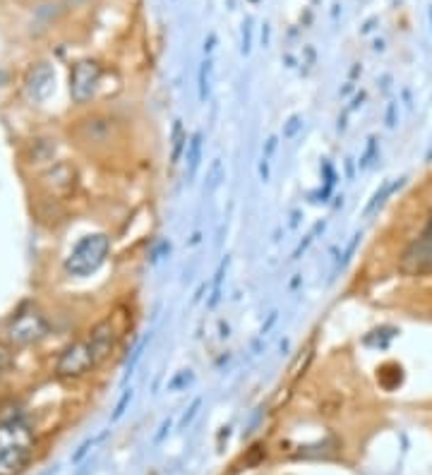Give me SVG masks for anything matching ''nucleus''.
<instances>
[{"label":"nucleus","mask_w":432,"mask_h":475,"mask_svg":"<svg viewBox=\"0 0 432 475\" xmlns=\"http://www.w3.org/2000/svg\"><path fill=\"white\" fill-rule=\"evenodd\" d=\"M106 437H108V429H104L101 434H97V437L87 439V442H82V444H79V447H77V452H75L72 456H70V461H72V463H79L84 456H87L89 452H92L94 447H97L99 442H104V439H106Z\"/></svg>","instance_id":"nucleus-16"},{"label":"nucleus","mask_w":432,"mask_h":475,"mask_svg":"<svg viewBox=\"0 0 432 475\" xmlns=\"http://www.w3.org/2000/svg\"><path fill=\"white\" fill-rule=\"evenodd\" d=\"M346 173H348V178H353V173H355V164H353V159H346Z\"/></svg>","instance_id":"nucleus-35"},{"label":"nucleus","mask_w":432,"mask_h":475,"mask_svg":"<svg viewBox=\"0 0 432 475\" xmlns=\"http://www.w3.org/2000/svg\"><path fill=\"white\" fill-rule=\"evenodd\" d=\"M34 452V432L24 418L0 420V475H17Z\"/></svg>","instance_id":"nucleus-1"},{"label":"nucleus","mask_w":432,"mask_h":475,"mask_svg":"<svg viewBox=\"0 0 432 475\" xmlns=\"http://www.w3.org/2000/svg\"><path fill=\"white\" fill-rule=\"evenodd\" d=\"M212 72H214V60L207 58L202 65H199V72H197L199 104H207V99H209V92H212Z\"/></svg>","instance_id":"nucleus-12"},{"label":"nucleus","mask_w":432,"mask_h":475,"mask_svg":"<svg viewBox=\"0 0 432 475\" xmlns=\"http://www.w3.org/2000/svg\"><path fill=\"white\" fill-rule=\"evenodd\" d=\"M202 144H204V135L199 133V130L190 135L188 149H185V154H188V175H190V178H195V175H197L199 161H202Z\"/></svg>","instance_id":"nucleus-9"},{"label":"nucleus","mask_w":432,"mask_h":475,"mask_svg":"<svg viewBox=\"0 0 432 475\" xmlns=\"http://www.w3.org/2000/svg\"><path fill=\"white\" fill-rule=\"evenodd\" d=\"M46 475H55V468H53V471H48Z\"/></svg>","instance_id":"nucleus-38"},{"label":"nucleus","mask_w":432,"mask_h":475,"mask_svg":"<svg viewBox=\"0 0 432 475\" xmlns=\"http://www.w3.org/2000/svg\"><path fill=\"white\" fill-rule=\"evenodd\" d=\"M92 367H97L92 346H89L87 338H79V341L70 343V346L63 351V356L58 358L55 375L63 377V380H70V377H82L84 372H89Z\"/></svg>","instance_id":"nucleus-4"},{"label":"nucleus","mask_w":432,"mask_h":475,"mask_svg":"<svg viewBox=\"0 0 432 475\" xmlns=\"http://www.w3.org/2000/svg\"><path fill=\"white\" fill-rule=\"evenodd\" d=\"M406 262H411V269L413 271H432V219L428 229H425V233L420 235V240L406 255Z\"/></svg>","instance_id":"nucleus-8"},{"label":"nucleus","mask_w":432,"mask_h":475,"mask_svg":"<svg viewBox=\"0 0 432 475\" xmlns=\"http://www.w3.org/2000/svg\"><path fill=\"white\" fill-rule=\"evenodd\" d=\"M276 320H279V312H269V317H267V324H262V329H259V333H262V336H264V333H269V329H271V327H274L276 324Z\"/></svg>","instance_id":"nucleus-31"},{"label":"nucleus","mask_w":432,"mask_h":475,"mask_svg":"<svg viewBox=\"0 0 432 475\" xmlns=\"http://www.w3.org/2000/svg\"><path fill=\"white\" fill-rule=\"evenodd\" d=\"M396 108H399V104H396V101H389V106H386V115H384L386 128H394L396 125Z\"/></svg>","instance_id":"nucleus-27"},{"label":"nucleus","mask_w":432,"mask_h":475,"mask_svg":"<svg viewBox=\"0 0 432 475\" xmlns=\"http://www.w3.org/2000/svg\"><path fill=\"white\" fill-rule=\"evenodd\" d=\"M216 41H219V37H216V32H209V37L204 39V55H212L214 48H216Z\"/></svg>","instance_id":"nucleus-28"},{"label":"nucleus","mask_w":432,"mask_h":475,"mask_svg":"<svg viewBox=\"0 0 432 475\" xmlns=\"http://www.w3.org/2000/svg\"><path fill=\"white\" fill-rule=\"evenodd\" d=\"M202 403H204V401H202V396H197L193 403H190V408H188V411H185L183 420H180V429H188L190 423H193L195 418H197V413H199V408H202Z\"/></svg>","instance_id":"nucleus-23"},{"label":"nucleus","mask_w":432,"mask_h":475,"mask_svg":"<svg viewBox=\"0 0 432 475\" xmlns=\"http://www.w3.org/2000/svg\"><path fill=\"white\" fill-rule=\"evenodd\" d=\"M204 291H207V284H202L197 288V293H195V298H193V302H199V298L204 295Z\"/></svg>","instance_id":"nucleus-36"},{"label":"nucleus","mask_w":432,"mask_h":475,"mask_svg":"<svg viewBox=\"0 0 432 475\" xmlns=\"http://www.w3.org/2000/svg\"><path fill=\"white\" fill-rule=\"evenodd\" d=\"M48 333V322L37 307H24L14 315L8 336L14 346H32Z\"/></svg>","instance_id":"nucleus-3"},{"label":"nucleus","mask_w":432,"mask_h":475,"mask_svg":"<svg viewBox=\"0 0 432 475\" xmlns=\"http://www.w3.org/2000/svg\"><path fill=\"white\" fill-rule=\"evenodd\" d=\"M149 341H152V333H147V336H144L142 341H139L137 346H135V351H132V358H130V360H128V365H125V380H123V382H128L130 377H132L135 367H137V362L142 360V356H144V351H147Z\"/></svg>","instance_id":"nucleus-14"},{"label":"nucleus","mask_w":432,"mask_h":475,"mask_svg":"<svg viewBox=\"0 0 432 475\" xmlns=\"http://www.w3.org/2000/svg\"><path fill=\"white\" fill-rule=\"evenodd\" d=\"M53 82H55V72L48 63H41L27 75V94L34 104H41L46 101L53 92Z\"/></svg>","instance_id":"nucleus-6"},{"label":"nucleus","mask_w":432,"mask_h":475,"mask_svg":"<svg viewBox=\"0 0 432 475\" xmlns=\"http://www.w3.org/2000/svg\"><path fill=\"white\" fill-rule=\"evenodd\" d=\"M221 338H226V336H228V324H224V322H221Z\"/></svg>","instance_id":"nucleus-37"},{"label":"nucleus","mask_w":432,"mask_h":475,"mask_svg":"<svg viewBox=\"0 0 432 475\" xmlns=\"http://www.w3.org/2000/svg\"><path fill=\"white\" fill-rule=\"evenodd\" d=\"M101 82V68L94 60H82L72 68L70 75V94H72L75 104H87Z\"/></svg>","instance_id":"nucleus-5"},{"label":"nucleus","mask_w":432,"mask_h":475,"mask_svg":"<svg viewBox=\"0 0 432 475\" xmlns=\"http://www.w3.org/2000/svg\"><path fill=\"white\" fill-rule=\"evenodd\" d=\"M276 144H279V139L276 137H269L267 139V146H264V154H262V159H271V156H274V151H276Z\"/></svg>","instance_id":"nucleus-30"},{"label":"nucleus","mask_w":432,"mask_h":475,"mask_svg":"<svg viewBox=\"0 0 432 475\" xmlns=\"http://www.w3.org/2000/svg\"><path fill=\"white\" fill-rule=\"evenodd\" d=\"M259 180H262V183H269V161L267 159L259 161Z\"/></svg>","instance_id":"nucleus-32"},{"label":"nucleus","mask_w":432,"mask_h":475,"mask_svg":"<svg viewBox=\"0 0 432 475\" xmlns=\"http://www.w3.org/2000/svg\"><path fill=\"white\" fill-rule=\"evenodd\" d=\"M132 396H135V391H132V389H125V391H123V396H120V401H118V406H115L113 416H110V420H113V423H118L120 418L125 416V411H128V406H130V401H132Z\"/></svg>","instance_id":"nucleus-20"},{"label":"nucleus","mask_w":432,"mask_h":475,"mask_svg":"<svg viewBox=\"0 0 432 475\" xmlns=\"http://www.w3.org/2000/svg\"><path fill=\"white\" fill-rule=\"evenodd\" d=\"M240 50H243V55L253 50V17H245L243 22V46H240Z\"/></svg>","instance_id":"nucleus-24"},{"label":"nucleus","mask_w":432,"mask_h":475,"mask_svg":"<svg viewBox=\"0 0 432 475\" xmlns=\"http://www.w3.org/2000/svg\"><path fill=\"white\" fill-rule=\"evenodd\" d=\"M221 178H224V164H221V159H214L212 168H209V175H207V192H212L216 185L221 183Z\"/></svg>","instance_id":"nucleus-18"},{"label":"nucleus","mask_w":432,"mask_h":475,"mask_svg":"<svg viewBox=\"0 0 432 475\" xmlns=\"http://www.w3.org/2000/svg\"><path fill=\"white\" fill-rule=\"evenodd\" d=\"M300 128H303V120H300V115H291L288 123L284 125V139H293L295 135H298Z\"/></svg>","instance_id":"nucleus-25"},{"label":"nucleus","mask_w":432,"mask_h":475,"mask_svg":"<svg viewBox=\"0 0 432 475\" xmlns=\"http://www.w3.org/2000/svg\"><path fill=\"white\" fill-rule=\"evenodd\" d=\"M430 24H432V8H430Z\"/></svg>","instance_id":"nucleus-39"},{"label":"nucleus","mask_w":432,"mask_h":475,"mask_svg":"<svg viewBox=\"0 0 432 475\" xmlns=\"http://www.w3.org/2000/svg\"><path fill=\"white\" fill-rule=\"evenodd\" d=\"M228 264H230V257L226 255L224 260L219 262V266H216L214 281H212V298H209V302H207L209 307L219 305V300H221V286H224V276H226V271H228Z\"/></svg>","instance_id":"nucleus-13"},{"label":"nucleus","mask_w":432,"mask_h":475,"mask_svg":"<svg viewBox=\"0 0 432 475\" xmlns=\"http://www.w3.org/2000/svg\"><path fill=\"white\" fill-rule=\"evenodd\" d=\"M193 380H195L193 370H180L178 375H175L173 380L168 382V391H178V389H183V387H188V384H193Z\"/></svg>","instance_id":"nucleus-21"},{"label":"nucleus","mask_w":432,"mask_h":475,"mask_svg":"<svg viewBox=\"0 0 432 475\" xmlns=\"http://www.w3.org/2000/svg\"><path fill=\"white\" fill-rule=\"evenodd\" d=\"M110 250V240L104 233H92L84 235L77 245L72 247V252L65 260V271L70 276H89L92 271H97L99 266L106 262Z\"/></svg>","instance_id":"nucleus-2"},{"label":"nucleus","mask_w":432,"mask_h":475,"mask_svg":"<svg viewBox=\"0 0 432 475\" xmlns=\"http://www.w3.org/2000/svg\"><path fill=\"white\" fill-rule=\"evenodd\" d=\"M89 346H92V353H94V360L104 362L108 358V353L113 351V343H115V329H113V322L110 320H104L99 322L97 327L92 329V333L87 336Z\"/></svg>","instance_id":"nucleus-7"},{"label":"nucleus","mask_w":432,"mask_h":475,"mask_svg":"<svg viewBox=\"0 0 432 475\" xmlns=\"http://www.w3.org/2000/svg\"><path fill=\"white\" fill-rule=\"evenodd\" d=\"M185 149H188V135H185L183 120L178 118L173 123V130H170V166L180 164V156H183Z\"/></svg>","instance_id":"nucleus-10"},{"label":"nucleus","mask_w":432,"mask_h":475,"mask_svg":"<svg viewBox=\"0 0 432 475\" xmlns=\"http://www.w3.org/2000/svg\"><path fill=\"white\" fill-rule=\"evenodd\" d=\"M170 425H173V418H170V416H168V418H166V420L161 423V427H159V432H157V437H154V442H157V444H159V442H161V439L166 437V434H168V429H170Z\"/></svg>","instance_id":"nucleus-29"},{"label":"nucleus","mask_w":432,"mask_h":475,"mask_svg":"<svg viewBox=\"0 0 432 475\" xmlns=\"http://www.w3.org/2000/svg\"><path fill=\"white\" fill-rule=\"evenodd\" d=\"M360 240H363V233H360V231H358V233H353V238H351L348 245H346V252H344V257H341V260H339V264H336L334 274H336V271H341L346 264H348L351 260H353V255H355V250H358Z\"/></svg>","instance_id":"nucleus-17"},{"label":"nucleus","mask_w":432,"mask_h":475,"mask_svg":"<svg viewBox=\"0 0 432 475\" xmlns=\"http://www.w3.org/2000/svg\"><path fill=\"white\" fill-rule=\"evenodd\" d=\"M12 362H14V356H12V351H10V346H3V343H0V380L12 370Z\"/></svg>","instance_id":"nucleus-22"},{"label":"nucleus","mask_w":432,"mask_h":475,"mask_svg":"<svg viewBox=\"0 0 432 475\" xmlns=\"http://www.w3.org/2000/svg\"><path fill=\"white\" fill-rule=\"evenodd\" d=\"M401 185H404V178H399V183H394L391 178H386L384 183H382V188L373 195V200H370L368 204H365V209H363V216H365V219H368V216H373L375 211H377L380 206L386 202V197H389L396 188H401Z\"/></svg>","instance_id":"nucleus-11"},{"label":"nucleus","mask_w":432,"mask_h":475,"mask_svg":"<svg viewBox=\"0 0 432 475\" xmlns=\"http://www.w3.org/2000/svg\"><path fill=\"white\" fill-rule=\"evenodd\" d=\"M365 99H368V94H365V92L355 94V99H353V104H351V106H348V110H358V108H360V106H363V104H365Z\"/></svg>","instance_id":"nucleus-33"},{"label":"nucleus","mask_w":432,"mask_h":475,"mask_svg":"<svg viewBox=\"0 0 432 475\" xmlns=\"http://www.w3.org/2000/svg\"><path fill=\"white\" fill-rule=\"evenodd\" d=\"M269 41H271V27H269V24H264V27H262V46L267 48Z\"/></svg>","instance_id":"nucleus-34"},{"label":"nucleus","mask_w":432,"mask_h":475,"mask_svg":"<svg viewBox=\"0 0 432 475\" xmlns=\"http://www.w3.org/2000/svg\"><path fill=\"white\" fill-rule=\"evenodd\" d=\"M375 156H377V137H370V139H368V146H365L363 156H360V161H358V168L365 171L370 164H373Z\"/></svg>","instance_id":"nucleus-19"},{"label":"nucleus","mask_w":432,"mask_h":475,"mask_svg":"<svg viewBox=\"0 0 432 475\" xmlns=\"http://www.w3.org/2000/svg\"><path fill=\"white\" fill-rule=\"evenodd\" d=\"M322 173H324V188H334L336 185V171H334V166L329 164V161H324L322 164Z\"/></svg>","instance_id":"nucleus-26"},{"label":"nucleus","mask_w":432,"mask_h":475,"mask_svg":"<svg viewBox=\"0 0 432 475\" xmlns=\"http://www.w3.org/2000/svg\"><path fill=\"white\" fill-rule=\"evenodd\" d=\"M324 229H326V221H317V224L313 226V231H310V233L305 235V240L300 242V245L293 250V255H291V260H300V257H303L305 252H308V247L315 242V238H317L320 233H324Z\"/></svg>","instance_id":"nucleus-15"}]
</instances>
